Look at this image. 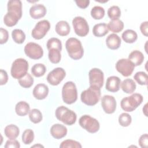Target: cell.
Masks as SVG:
<instances>
[{
    "instance_id": "43",
    "label": "cell",
    "mask_w": 148,
    "mask_h": 148,
    "mask_svg": "<svg viewBox=\"0 0 148 148\" xmlns=\"http://www.w3.org/2000/svg\"><path fill=\"white\" fill-rule=\"evenodd\" d=\"M139 146L142 148H147L148 142V135L147 134L142 135L138 140Z\"/></svg>"
},
{
    "instance_id": "30",
    "label": "cell",
    "mask_w": 148,
    "mask_h": 148,
    "mask_svg": "<svg viewBox=\"0 0 148 148\" xmlns=\"http://www.w3.org/2000/svg\"><path fill=\"white\" fill-rule=\"evenodd\" d=\"M12 36L14 42L18 44H22L25 39V34L20 29H14L12 32Z\"/></svg>"
},
{
    "instance_id": "18",
    "label": "cell",
    "mask_w": 148,
    "mask_h": 148,
    "mask_svg": "<svg viewBox=\"0 0 148 148\" xmlns=\"http://www.w3.org/2000/svg\"><path fill=\"white\" fill-rule=\"evenodd\" d=\"M32 94L36 99L38 100L44 99L49 94V87L43 83L38 84L34 87Z\"/></svg>"
},
{
    "instance_id": "1",
    "label": "cell",
    "mask_w": 148,
    "mask_h": 148,
    "mask_svg": "<svg viewBox=\"0 0 148 148\" xmlns=\"http://www.w3.org/2000/svg\"><path fill=\"white\" fill-rule=\"evenodd\" d=\"M101 97V88L90 86L89 88L83 91L80 95V99L83 103L88 106H94L97 104Z\"/></svg>"
},
{
    "instance_id": "32",
    "label": "cell",
    "mask_w": 148,
    "mask_h": 148,
    "mask_svg": "<svg viewBox=\"0 0 148 148\" xmlns=\"http://www.w3.org/2000/svg\"><path fill=\"white\" fill-rule=\"evenodd\" d=\"M34 78L29 73H27L24 76L18 79L19 84L25 88L31 87L34 84Z\"/></svg>"
},
{
    "instance_id": "42",
    "label": "cell",
    "mask_w": 148,
    "mask_h": 148,
    "mask_svg": "<svg viewBox=\"0 0 148 148\" xmlns=\"http://www.w3.org/2000/svg\"><path fill=\"white\" fill-rule=\"evenodd\" d=\"M0 36H1V39H0V43L1 45L5 43L9 38V33L8 31L3 28H0Z\"/></svg>"
},
{
    "instance_id": "46",
    "label": "cell",
    "mask_w": 148,
    "mask_h": 148,
    "mask_svg": "<svg viewBox=\"0 0 148 148\" xmlns=\"http://www.w3.org/2000/svg\"><path fill=\"white\" fill-rule=\"evenodd\" d=\"M75 2L78 7L82 9H85L88 6L90 3L89 0H79L75 1Z\"/></svg>"
},
{
    "instance_id": "36",
    "label": "cell",
    "mask_w": 148,
    "mask_h": 148,
    "mask_svg": "<svg viewBox=\"0 0 148 148\" xmlns=\"http://www.w3.org/2000/svg\"><path fill=\"white\" fill-rule=\"evenodd\" d=\"M134 79L140 85H147L148 76L146 73L143 71L136 72L134 76Z\"/></svg>"
},
{
    "instance_id": "10",
    "label": "cell",
    "mask_w": 148,
    "mask_h": 148,
    "mask_svg": "<svg viewBox=\"0 0 148 148\" xmlns=\"http://www.w3.org/2000/svg\"><path fill=\"white\" fill-rule=\"evenodd\" d=\"M25 54L31 59L38 60L42 57L43 50L42 47L38 43L29 42L24 47Z\"/></svg>"
},
{
    "instance_id": "39",
    "label": "cell",
    "mask_w": 148,
    "mask_h": 148,
    "mask_svg": "<svg viewBox=\"0 0 148 148\" xmlns=\"http://www.w3.org/2000/svg\"><path fill=\"white\" fill-rule=\"evenodd\" d=\"M132 121L131 116L127 113H123L119 117V123L122 127L129 126Z\"/></svg>"
},
{
    "instance_id": "21",
    "label": "cell",
    "mask_w": 148,
    "mask_h": 148,
    "mask_svg": "<svg viewBox=\"0 0 148 148\" xmlns=\"http://www.w3.org/2000/svg\"><path fill=\"white\" fill-rule=\"evenodd\" d=\"M55 30L57 34L60 36H64L68 35L69 34L71 28L67 21L61 20L56 24Z\"/></svg>"
},
{
    "instance_id": "41",
    "label": "cell",
    "mask_w": 148,
    "mask_h": 148,
    "mask_svg": "<svg viewBox=\"0 0 148 148\" xmlns=\"http://www.w3.org/2000/svg\"><path fill=\"white\" fill-rule=\"evenodd\" d=\"M20 147V143L18 140L14 139H9L6 142L5 145V148H19Z\"/></svg>"
},
{
    "instance_id": "26",
    "label": "cell",
    "mask_w": 148,
    "mask_h": 148,
    "mask_svg": "<svg viewBox=\"0 0 148 148\" xmlns=\"http://www.w3.org/2000/svg\"><path fill=\"white\" fill-rule=\"evenodd\" d=\"M15 111L17 115L20 116H24L30 111L29 105L25 101H20L16 105Z\"/></svg>"
},
{
    "instance_id": "3",
    "label": "cell",
    "mask_w": 148,
    "mask_h": 148,
    "mask_svg": "<svg viewBox=\"0 0 148 148\" xmlns=\"http://www.w3.org/2000/svg\"><path fill=\"white\" fill-rule=\"evenodd\" d=\"M55 115L58 120L68 125L75 124L77 119L75 112L64 106L58 107L56 110Z\"/></svg>"
},
{
    "instance_id": "2",
    "label": "cell",
    "mask_w": 148,
    "mask_h": 148,
    "mask_svg": "<svg viewBox=\"0 0 148 148\" xmlns=\"http://www.w3.org/2000/svg\"><path fill=\"white\" fill-rule=\"evenodd\" d=\"M65 47L71 58L77 60L82 58L84 50L81 42L77 38H70L68 39L65 43Z\"/></svg>"
},
{
    "instance_id": "34",
    "label": "cell",
    "mask_w": 148,
    "mask_h": 148,
    "mask_svg": "<svg viewBox=\"0 0 148 148\" xmlns=\"http://www.w3.org/2000/svg\"><path fill=\"white\" fill-rule=\"evenodd\" d=\"M91 16L95 20H100L105 16V9L100 6H95L91 10Z\"/></svg>"
},
{
    "instance_id": "29",
    "label": "cell",
    "mask_w": 148,
    "mask_h": 148,
    "mask_svg": "<svg viewBox=\"0 0 148 148\" xmlns=\"http://www.w3.org/2000/svg\"><path fill=\"white\" fill-rule=\"evenodd\" d=\"M49 50L48 57L50 61L53 64H58L61 58V50L57 48H51Z\"/></svg>"
},
{
    "instance_id": "38",
    "label": "cell",
    "mask_w": 148,
    "mask_h": 148,
    "mask_svg": "<svg viewBox=\"0 0 148 148\" xmlns=\"http://www.w3.org/2000/svg\"><path fill=\"white\" fill-rule=\"evenodd\" d=\"M46 46L48 50L51 48H57L61 51L62 50V43L61 40L56 38H50L46 43Z\"/></svg>"
},
{
    "instance_id": "20",
    "label": "cell",
    "mask_w": 148,
    "mask_h": 148,
    "mask_svg": "<svg viewBox=\"0 0 148 148\" xmlns=\"http://www.w3.org/2000/svg\"><path fill=\"white\" fill-rule=\"evenodd\" d=\"M121 40L119 35L113 33L110 34L106 39V45L111 50H116L121 45Z\"/></svg>"
},
{
    "instance_id": "5",
    "label": "cell",
    "mask_w": 148,
    "mask_h": 148,
    "mask_svg": "<svg viewBox=\"0 0 148 148\" xmlns=\"http://www.w3.org/2000/svg\"><path fill=\"white\" fill-rule=\"evenodd\" d=\"M63 101L70 105L75 103L77 99V91L75 84L71 81L66 82L62 88Z\"/></svg>"
},
{
    "instance_id": "45",
    "label": "cell",
    "mask_w": 148,
    "mask_h": 148,
    "mask_svg": "<svg viewBox=\"0 0 148 148\" xmlns=\"http://www.w3.org/2000/svg\"><path fill=\"white\" fill-rule=\"evenodd\" d=\"M148 21H146L141 23L140 25V30L142 32V34L145 35V36H148Z\"/></svg>"
},
{
    "instance_id": "19",
    "label": "cell",
    "mask_w": 148,
    "mask_h": 148,
    "mask_svg": "<svg viewBox=\"0 0 148 148\" xmlns=\"http://www.w3.org/2000/svg\"><path fill=\"white\" fill-rule=\"evenodd\" d=\"M121 80L116 76H111L108 77L106 82L105 88L108 91L115 92L119 90L120 87Z\"/></svg>"
},
{
    "instance_id": "17",
    "label": "cell",
    "mask_w": 148,
    "mask_h": 148,
    "mask_svg": "<svg viewBox=\"0 0 148 148\" xmlns=\"http://www.w3.org/2000/svg\"><path fill=\"white\" fill-rule=\"evenodd\" d=\"M47 12L46 7L42 4H35L29 9V14L34 19L43 17Z\"/></svg>"
},
{
    "instance_id": "15",
    "label": "cell",
    "mask_w": 148,
    "mask_h": 148,
    "mask_svg": "<svg viewBox=\"0 0 148 148\" xmlns=\"http://www.w3.org/2000/svg\"><path fill=\"white\" fill-rule=\"evenodd\" d=\"M8 12L15 14L20 18L22 16V3L20 0H10L7 4Z\"/></svg>"
},
{
    "instance_id": "22",
    "label": "cell",
    "mask_w": 148,
    "mask_h": 148,
    "mask_svg": "<svg viewBox=\"0 0 148 148\" xmlns=\"http://www.w3.org/2000/svg\"><path fill=\"white\" fill-rule=\"evenodd\" d=\"M4 133L8 138L10 139H14L19 135L20 130L17 125L12 124L5 127Z\"/></svg>"
},
{
    "instance_id": "16",
    "label": "cell",
    "mask_w": 148,
    "mask_h": 148,
    "mask_svg": "<svg viewBox=\"0 0 148 148\" xmlns=\"http://www.w3.org/2000/svg\"><path fill=\"white\" fill-rule=\"evenodd\" d=\"M66 127L60 124H54L50 128V134L55 139H60L65 137L67 134Z\"/></svg>"
},
{
    "instance_id": "23",
    "label": "cell",
    "mask_w": 148,
    "mask_h": 148,
    "mask_svg": "<svg viewBox=\"0 0 148 148\" xmlns=\"http://www.w3.org/2000/svg\"><path fill=\"white\" fill-rule=\"evenodd\" d=\"M128 59L134 64L135 66H139L142 64L144 60V56L141 51L134 50L130 53Z\"/></svg>"
},
{
    "instance_id": "14",
    "label": "cell",
    "mask_w": 148,
    "mask_h": 148,
    "mask_svg": "<svg viewBox=\"0 0 148 148\" xmlns=\"http://www.w3.org/2000/svg\"><path fill=\"white\" fill-rule=\"evenodd\" d=\"M116 101L114 97L110 95H105L101 99V106L103 111L107 114L114 113L116 109Z\"/></svg>"
},
{
    "instance_id": "33",
    "label": "cell",
    "mask_w": 148,
    "mask_h": 148,
    "mask_svg": "<svg viewBox=\"0 0 148 148\" xmlns=\"http://www.w3.org/2000/svg\"><path fill=\"white\" fill-rule=\"evenodd\" d=\"M29 118L31 122L34 124L40 123L43 119L41 112L38 109H32L29 112Z\"/></svg>"
},
{
    "instance_id": "6",
    "label": "cell",
    "mask_w": 148,
    "mask_h": 148,
    "mask_svg": "<svg viewBox=\"0 0 148 148\" xmlns=\"http://www.w3.org/2000/svg\"><path fill=\"white\" fill-rule=\"evenodd\" d=\"M28 61L22 58L16 59L12 63L10 73L14 79H19L24 76L28 70Z\"/></svg>"
},
{
    "instance_id": "31",
    "label": "cell",
    "mask_w": 148,
    "mask_h": 148,
    "mask_svg": "<svg viewBox=\"0 0 148 148\" xmlns=\"http://www.w3.org/2000/svg\"><path fill=\"white\" fill-rule=\"evenodd\" d=\"M46 71V68L43 64L38 63L33 65L31 68V73L35 77H40L45 75Z\"/></svg>"
},
{
    "instance_id": "37",
    "label": "cell",
    "mask_w": 148,
    "mask_h": 148,
    "mask_svg": "<svg viewBox=\"0 0 148 148\" xmlns=\"http://www.w3.org/2000/svg\"><path fill=\"white\" fill-rule=\"evenodd\" d=\"M108 15L112 20L118 19L121 16L120 9L118 6H112L108 10Z\"/></svg>"
},
{
    "instance_id": "4",
    "label": "cell",
    "mask_w": 148,
    "mask_h": 148,
    "mask_svg": "<svg viewBox=\"0 0 148 148\" xmlns=\"http://www.w3.org/2000/svg\"><path fill=\"white\" fill-rule=\"evenodd\" d=\"M143 96L139 93H134L131 95L123 98L120 102L123 110L131 112L135 110L143 101Z\"/></svg>"
},
{
    "instance_id": "28",
    "label": "cell",
    "mask_w": 148,
    "mask_h": 148,
    "mask_svg": "<svg viewBox=\"0 0 148 148\" xmlns=\"http://www.w3.org/2000/svg\"><path fill=\"white\" fill-rule=\"evenodd\" d=\"M123 40L127 43H133L138 39L136 32L132 29H127L124 31L121 35Z\"/></svg>"
},
{
    "instance_id": "7",
    "label": "cell",
    "mask_w": 148,
    "mask_h": 148,
    "mask_svg": "<svg viewBox=\"0 0 148 148\" xmlns=\"http://www.w3.org/2000/svg\"><path fill=\"white\" fill-rule=\"evenodd\" d=\"M79 123L83 128L91 134L98 132L100 128L98 121L96 119L87 114L81 116L79 120Z\"/></svg>"
},
{
    "instance_id": "47",
    "label": "cell",
    "mask_w": 148,
    "mask_h": 148,
    "mask_svg": "<svg viewBox=\"0 0 148 148\" xmlns=\"http://www.w3.org/2000/svg\"><path fill=\"white\" fill-rule=\"evenodd\" d=\"M43 147V146L40 145V144H38V145H35L32 146H31V147Z\"/></svg>"
},
{
    "instance_id": "24",
    "label": "cell",
    "mask_w": 148,
    "mask_h": 148,
    "mask_svg": "<svg viewBox=\"0 0 148 148\" xmlns=\"http://www.w3.org/2000/svg\"><path fill=\"white\" fill-rule=\"evenodd\" d=\"M136 83L131 79H125L121 83L122 90L127 94H132L136 90Z\"/></svg>"
},
{
    "instance_id": "35",
    "label": "cell",
    "mask_w": 148,
    "mask_h": 148,
    "mask_svg": "<svg viewBox=\"0 0 148 148\" xmlns=\"http://www.w3.org/2000/svg\"><path fill=\"white\" fill-rule=\"evenodd\" d=\"M34 139V132L31 129L25 130L22 134V141L25 145H29Z\"/></svg>"
},
{
    "instance_id": "25",
    "label": "cell",
    "mask_w": 148,
    "mask_h": 148,
    "mask_svg": "<svg viewBox=\"0 0 148 148\" xmlns=\"http://www.w3.org/2000/svg\"><path fill=\"white\" fill-rule=\"evenodd\" d=\"M109 32L108 25L104 23L95 24L92 28L93 35L97 37H102Z\"/></svg>"
},
{
    "instance_id": "8",
    "label": "cell",
    "mask_w": 148,
    "mask_h": 148,
    "mask_svg": "<svg viewBox=\"0 0 148 148\" xmlns=\"http://www.w3.org/2000/svg\"><path fill=\"white\" fill-rule=\"evenodd\" d=\"M72 25L76 34L79 36H85L89 32V25L85 18L76 16L72 20Z\"/></svg>"
},
{
    "instance_id": "44",
    "label": "cell",
    "mask_w": 148,
    "mask_h": 148,
    "mask_svg": "<svg viewBox=\"0 0 148 148\" xmlns=\"http://www.w3.org/2000/svg\"><path fill=\"white\" fill-rule=\"evenodd\" d=\"M0 84L1 86L5 84L8 80V75L7 72L3 70V69H1L0 71Z\"/></svg>"
},
{
    "instance_id": "12",
    "label": "cell",
    "mask_w": 148,
    "mask_h": 148,
    "mask_svg": "<svg viewBox=\"0 0 148 148\" xmlns=\"http://www.w3.org/2000/svg\"><path fill=\"white\" fill-rule=\"evenodd\" d=\"M66 76V72L62 68L57 67L50 71L47 76V81L52 86L58 85Z\"/></svg>"
},
{
    "instance_id": "11",
    "label": "cell",
    "mask_w": 148,
    "mask_h": 148,
    "mask_svg": "<svg viewBox=\"0 0 148 148\" xmlns=\"http://www.w3.org/2000/svg\"><path fill=\"white\" fill-rule=\"evenodd\" d=\"M134 68L135 65L128 59H120L116 64V70L125 77H128L131 75Z\"/></svg>"
},
{
    "instance_id": "27",
    "label": "cell",
    "mask_w": 148,
    "mask_h": 148,
    "mask_svg": "<svg viewBox=\"0 0 148 148\" xmlns=\"http://www.w3.org/2000/svg\"><path fill=\"white\" fill-rule=\"evenodd\" d=\"M107 25H108V29L114 33L120 32L124 28L123 22L121 20H119V18L115 19V20H112L109 22Z\"/></svg>"
},
{
    "instance_id": "13",
    "label": "cell",
    "mask_w": 148,
    "mask_h": 148,
    "mask_svg": "<svg viewBox=\"0 0 148 148\" xmlns=\"http://www.w3.org/2000/svg\"><path fill=\"white\" fill-rule=\"evenodd\" d=\"M90 86H95L102 88L104 82L103 72L99 69L94 68L88 72Z\"/></svg>"
},
{
    "instance_id": "9",
    "label": "cell",
    "mask_w": 148,
    "mask_h": 148,
    "mask_svg": "<svg viewBox=\"0 0 148 148\" xmlns=\"http://www.w3.org/2000/svg\"><path fill=\"white\" fill-rule=\"evenodd\" d=\"M50 23L47 20L38 21L31 32L32 36L35 39H42L49 31Z\"/></svg>"
},
{
    "instance_id": "40",
    "label": "cell",
    "mask_w": 148,
    "mask_h": 148,
    "mask_svg": "<svg viewBox=\"0 0 148 148\" xmlns=\"http://www.w3.org/2000/svg\"><path fill=\"white\" fill-rule=\"evenodd\" d=\"M82 146L79 142L72 139H66L61 142L60 145L61 148L71 147V148H81Z\"/></svg>"
}]
</instances>
